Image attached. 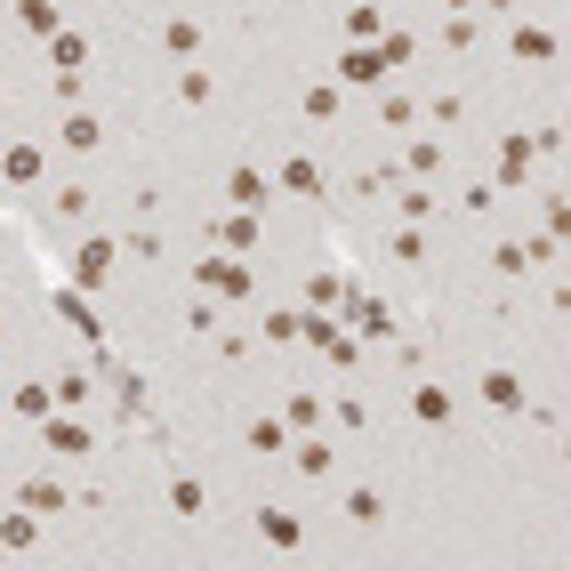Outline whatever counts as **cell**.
Here are the masks:
<instances>
[{
  "mask_svg": "<svg viewBox=\"0 0 571 571\" xmlns=\"http://www.w3.org/2000/svg\"><path fill=\"white\" fill-rule=\"evenodd\" d=\"M40 451H57V459H89V451H97V426L80 419V411H49V419H40Z\"/></svg>",
  "mask_w": 571,
  "mask_h": 571,
  "instance_id": "1",
  "label": "cell"
},
{
  "mask_svg": "<svg viewBox=\"0 0 571 571\" xmlns=\"http://www.w3.org/2000/svg\"><path fill=\"white\" fill-rule=\"evenodd\" d=\"M386 73H395V65H386L378 40H346V49H338V89H378Z\"/></svg>",
  "mask_w": 571,
  "mask_h": 571,
  "instance_id": "2",
  "label": "cell"
},
{
  "mask_svg": "<svg viewBox=\"0 0 571 571\" xmlns=\"http://www.w3.org/2000/svg\"><path fill=\"white\" fill-rule=\"evenodd\" d=\"M113 241L105 234H89V241H80V250H73V290H97V282H113Z\"/></svg>",
  "mask_w": 571,
  "mask_h": 571,
  "instance_id": "3",
  "label": "cell"
},
{
  "mask_svg": "<svg viewBox=\"0 0 571 571\" xmlns=\"http://www.w3.org/2000/svg\"><path fill=\"white\" fill-rule=\"evenodd\" d=\"M346 322H355V338H395V314H386V306L371 298V290H346Z\"/></svg>",
  "mask_w": 571,
  "mask_h": 571,
  "instance_id": "4",
  "label": "cell"
},
{
  "mask_svg": "<svg viewBox=\"0 0 571 571\" xmlns=\"http://www.w3.org/2000/svg\"><path fill=\"white\" fill-rule=\"evenodd\" d=\"M290 467H298L306 483H322V475H331V467H338L331 435H322V426H314V435H290Z\"/></svg>",
  "mask_w": 571,
  "mask_h": 571,
  "instance_id": "5",
  "label": "cell"
},
{
  "mask_svg": "<svg viewBox=\"0 0 571 571\" xmlns=\"http://www.w3.org/2000/svg\"><path fill=\"white\" fill-rule=\"evenodd\" d=\"M266 194H274L266 170H250V161H234V170H226V201H234V210H266Z\"/></svg>",
  "mask_w": 571,
  "mask_h": 571,
  "instance_id": "6",
  "label": "cell"
},
{
  "mask_svg": "<svg viewBox=\"0 0 571 571\" xmlns=\"http://www.w3.org/2000/svg\"><path fill=\"white\" fill-rule=\"evenodd\" d=\"M194 282L218 290V298H241L250 290V266H234V258H194Z\"/></svg>",
  "mask_w": 571,
  "mask_h": 571,
  "instance_id": "7",
  "label": "cell"
},
{
  "mask_svg": "<svg viewBox=\"0 0 571 571\" xmlns=\"http://www.w3.org/2000/svg\"><path fill=\"white\" fill-rule=\"evenodd\" d=\"M49 306H57V322H73V331L89 338V346H105V322L89 314V298H80V290H65V282H57V290H49Z\"/></svg>",
  "mask_w": 571,
  "mask_h": 571,
  "instance_id": "8",
  "label": "cell"
},
{
  "mask_svg": "<svg viewBox=\"0 0 571 571\" xmlns=\"http://www.w3.org/2000/svg\"><path fill=\"white\" fill-rule=\"evenodd\" d=\"M532 177V137H499V161H492V186L507 194V186H523Z\"/></svg>",
  "mask_w": 571,
  "mask_h": 571,
  "instance_id": "9",
  "label": "cell"
},
{
  "mask_svg": "<svg viewBox=\"0 0 571 571\" xmlns=\"http://www.w3.org/2000/svg\"><path fill=\"white\" fill-rule=\"evenodd\" d=\"M161 57L194 65V57H201V16H161Z\"/></svg>",
  "mask_w": 571,
  "mask_h": 571,
  "instance_id": "10",
  "label": "cell"
},
{
  "mask_svg": "<svg viewBox=\"0 0 571 571\" xmlns=\"http://www.w3.org/2000/svg\"><path fill=\"white\" fill-rule=\"evenodd\" d=\"M274 186H282V194H306V201H322V194H331V186H322V161H314V153H290Z\"/></svg>",
  "mask_w": 571,
  "mask_h": 571,
  "instance_id": "11",
  "label": "cell"
},
{
  "mask_svg": "<svg viewBox=\"0 0 571 571\" xmlns=\"http://www.w3.org/2000/svg\"><path fill=\"white\" fill-rule=\"evenodd\" d=\"M556 49H563V40L539 33V25H516V33H507V57H523V65H556Z\"/></svg>",
  "mask_w": 571,
  "mask_h": 571,
  "instance_id": "12",
  "label": "cell"
},
{
  "mask_svg": "<svg viewBox=\"0 0 571 571\" xmlns=\"http://www.w3.org/2000/svg\"><path fill=\"white\" fill-rule=\"evenodd\" d=\"M483 402H492V411H523L532 395H523V378L507 371V362H492V371H483Z\"/></svg>",
  "mask_w": 571,
  "mask_h": 571,
  "instance_id": "13",
  "label": "cell"
},
{
  "mask_svg": "<svg viewBox=\"0 0 571 571\" xmlns=\"http://www.w3.org/2000/svg\"><path fill=\"white\" fill-rule=\"evenodd\" d=\"M105 378H113V395H121V419H146L153 402H146V378L129 371V362H105Z\"/></svg>",
  "mask_w": 571,
  "mask_h": 571,
  "instance_id": "14",
  "label": "cell"
},
{
  "mask_svg": "<svg viewBox=\"0 0 571 571\" xmlns=\"http://www.w3.org/2000/svg\"><path fill=\"white\" fill-rule=\"evenodd\" d=\"M16 25L40 33V40H49V33H65V0H16Z\"/></svg>",
  "mask_w": 571,
  "mask_h": 571,
  "instance_id": "15",
  "label": "cell"
},
{
  "mask_svg": "<svg viewBox=\"0 0 571 571\" xmlns=\"http://www.w3.org/2000/svg\"><path fill=\"white\" fill-rule=\"evenodd\" d=\"M9 411L40 426V419H49V411H57V386H49V378H33V386H16V395H9Z\"/></svg>",
  "mask_w": 571,
  "mask_h": 571,
  "instance_id": "16",
  "label": "cell"
},
{
  "mask_svg": "<svg viewBox=\"0 0 571 571\" xmlns=\"http://www.w3.org/2000/svg\"><path fill=\"white\" fill-rule=\"evenodd\" d=\"M411 419L419 426H451V386H411Z\"/></svg>",
  "mask_w": 571,
  "mask_h": 571,
  "instance_id": "17",
  "label": "cell"
},
{
  "mask_svg": "<svg viewBox=\"0 0 571 571\" xmlns=\"http://www.w3.org/2000/svg\"><path fill=\"white\" fill-rule=\"evenodd\" d=\"M170 507H177L186 523H194V516H210V492H201V483L186 475V467H170Z\"/></svg>",
  "mask_w": 571,
  "mask_h": 571,
  "instance_id": "18",
  "label": "cell"
},
{
  "mask_svg": "<svg viewBox=\"0 0 571 571\" xmlns=\"http://www.w3.org/2000/svg\"><path fill=\"white\" fill-rule=\"evenodd\" d=\"M346 523H362V532L386 523V492H378V483H355V492H346Z\"/></svg>",
  "mask_w": 571,
  "mask_h": 571,
  "instance_id": "19",
  "label": "cell"
},
{
  "mask_svg": "<svg viewBox=\"0 0 571 571\" xmlns=\"http://www.w3.org/2000/svg\"><path fill=\"white\" fill-rule=\"evenodd\" d=\"M338 105H346V89H338V80H314V89L298 97V113L314 121V129H322V121H338Z\"/></svg>",
  "mask_w": 571,
  "mask_h": 571,
  "instance_id": "20",
  "label": "cell"
},
{
  "mask_svg": "<svg viewBox=\"0 0 571 571\" xmlns=\"http://www.w3.org/2000/svg\"><path fill=\"white\" fill-rule=\"evenodd\" d=\"M65 146H73V153H97V146H105V121L80 113V105H65Z\"/></svg>",
  "mask_w": 571,
  "mask_h": 571,
  "instance_id": "21",
  "label": "cell"
},
{
  "mask_svg": "<svg viewBox=\"0 0 571 571\" xmlns=\"http://www.w3.org/2000/svg\"><path fill=\"white\" fill-rule=\"evenodd\" d=\"M346 306V282L338 274H306V314H338Z\"/></svg>",
  "mask_w": 571,
  "mask_h": 571,
  "instance_id": "22",
  "label": "cell"
},
{
  "mask_svg": "<svg viewBox=\"0 0 571 571\" xmlns=\"http://www.w3.org/2000/svg\"><path fill=\"white\" fill-rule=\"evenodd\" d=\"M80 57H89V33H73V25L49 33V65H57V73H80Z\"/></svg>",
  "mask_w": 571,
  "mask_h": 571,
  "instance_id": "23",
  "label": "cell"
},
{
  "mask_svg": "<svg viewBox=\"0 0 571 571\" xmlns=\"http://www.w3.org/2000/svg\"><path fill=\"white\" fill-rule=\"evenodd\" d=\"M298 331H306V314H298V306H274V314L258 322V338H266V346H298Z\"/></svg>",
  "mask_w": 571,
  "mask_h": 571,
  "instance_id": "24",
  "label": "cell"
},
{
  "mask_svg": "<svg viewBox=\"0 0 571 571\" xmlns=\"http://www.w3.org/2000/svg\"><path fill=\"white\" fill-rule=\"evenodd\" d=\"M395 170H402V177H419V186H426V177H435V170H443V146H435V137H419V146H411V153H402V161H395Z\"/></svg>",
  "mask_w": 571,
  "mask_h": 571,
  "instance_id": "25",
  "label": "cell"
},
{
  "mask_svg": "<svg viewBox=\"0 0 571 571\" xmlns=\"http://www.w3.org/2000/svg\"><path fill=\"white\" fill-rule=\"evenodd\" d=\"M218 241H226L234 258H241V250H258V210H234L226 226H218Z\"/></svg>",
  "mask_w": 571,
  "mask_h": 571,
  "instance_id": "26",
  "label": "cell"
},
{
  "mask_svg": "<svg viewBox=\"0 0 571 571\" xmlns=\"http://www.w3.org/2000/svg\"><path fill=\"white\" fill-rule=\"evenodd\" d=\"M282 426H290V435H314V426H322V395H306V386H298L290 411H282Z\"/></svg>",
  "mask_w": 571,
  "mask_h": 571,
  "instance_id": "27",
  "label": "cell"
},
{
  "mask_svg": "<svg viewBox=\"0 0 571 571\" xmlns=\"http://www.w3.org/2000/svg\"><path fill=\"white\" fill-rule=\"evenodd\" d=\"M250 451H290V426H282L274 411H258L250 419Z\"/></svg>",
  "mask_w": 571,
  "mask_h": 571,
  "instance_id": "28",
  "label": "cell"
},
{
  "mask_svg": "<svg viewBox=\"0 0 571 571\" xmlns=\"http://www.w3.org/2000/svg\"><path fill=\"white\" fill-rule=\"evenodd\" d=\"M258 532H266L274 547H298V516L290 507H258Z\"/></svg>",
  "mask_w": 571,
  "mask_h": 571,
  "instance_id": "29",
  "label": "cell"
},
{
  "mask_svg": "<svg viewBox=\"0 0 571 571\" xmlns=\"http://www.w3.org/2000/svg\"><path fill=\"white\" fill-rule=\"evenodd\" d=\"M346 33H355V40H378L386 33V9H378V0H355V9H346Z\"/></svg>",
  "mask_w": 571,
  "mask_h": 571,
  "instance_id": "30",
  "label": "cell"
},
{
  "mask_svg": "<svg viewBox=\"0 0 571 571\" xmlns=\"http://www.w3.org/2000/svg\"><path fill=\"white\" fill-rule=\"evenodd\" d=\"M395 210H402V226H426V218H435V194L426 186H395Z\"/></svg>",
  "mask_w": 571,
  "mask_h": 571,
  "instance_id": "31",
  "label": "cell"
},
{
  "mask_svg": "<svg viewBox=\"0 0 571 571\" xmlns=\"http://www.w3.org/2000/svg\"><path fill=\"white\" fill-rule=\"evenodd\" d=\"M0 177H9V186H33V177H40V146H9Z\"/></svg>",
  "mask_w": 571,
  "mask_h": 571,
  "instance_id": "32",
  "label": "cell"
},
{
  "mask_svg": "<svg viewBox=\"0 0 571 571\" xmlns=\"http://www.w3.org/2000/svg\"><path fill=\"white\" fill-rule=\"evenodd\" d=\"M411 121H419V97H378V129H411Z\"/></svg>",
  "mask_w": 571,
  "mask_h": 571,
  "instance_id": "33",
  "label": "cell"
},
{
  "mask_svg": "<svg viewBox=\"0 0 571 571\" xmlns=\"http://www.w3.org/2000/svg\"><path fill=\"white\" fill-rule=\"evenodd\" d=\"M16 499H25L33 516H57V507H65V483H49V475H40V483H25Z\"/></svg>",
  "mask_w": 571,
  "mask_h": 571,
  "instance_id": "34",
  "label": "cell"
},
{
  "mask_svg": "<svg viewBox=\"0 0 571 571\" xmlns=\"http://www.w3.org/2000/svg\"><path fill=\"white\" fill-rule=\"evenodd\" d=\"M33 539H40V523H33V516H0V547H9V556H25Z\"/></svg>",
  "mask_w": 571,
  "mask_h": 571,
  "instance_id": "35",
  "label": "cell"
},
{
  "mask_svg": "<svg viewBox=\"0 0 571 571\" xmlns=\"http://www.w3.org/2000/svg\"><path fill=\"white\" fill-rule=\"evenodd\" d=\"M177 97H186V105H210V97H218V80L201 73V65H186V73H177Z\"/></svg>",
  "mask_w": 571,
  "mask_h": 571,
  "instance_id": "36",
  "label": "cell"
},
{
  "mask_svg": "<svg viewBox=\"0 0 571 571\" xmlns=\"http://www.w3.org/2000/svg\"><path fill=\"white\" fill-rule=\"evenodd\" d=\"M386 258H402V266H419V258H426V234H419V226H402L395 241H386Z\"/></svg>",
  "mask_w": 571,
  "mask_h": 571,
  "instance_id": "37",
  "label": "cell"
},
{
  "mask_svg": "<svg viewBox=\"0 0 571 571\" xmlns=\"http://www.w3.org/2000/svg\"><path fill=\"white\" fill-rule=\"evenodd\" d=\"M57 386V411H80V402H89V378L80 371H65V378H49Z\"/></svg>",
  "mask_w": 571,
  "mask_h": 571,
  "instance_id": "38",
  "label": "cell"
},
{
  "mask_svg": "<svg viewBox=\"0 0 571 571\" xmlns=\"http://www.w3.org/2000/svg\"><path fill=\"white\" fill-rule=\"evenodd\" d=\"M459 210H467V218H483V210H499V186H492V177H483V186H467V194H459Z\"/></svg>",
  "mask_w": 571,
  "mask_h": 571,
  "instance_id": "39",
  "label": "cell"
},
{
  "mask_svg": "<svg viewBox=\"0 0 571 571\" xmlns=\"http://www.w3.org/2000/svg\"><path fill=\"white\" fill-rule=\"evenodd\" d=\"M57 218H73V226H80V218H89V186H57Z\"/></svg>",
  "mask_w": 571,
  "mask_h": 571,
  "instance_id": "40",
  "label": "cell"
},
{
  "mask_svg": "<svg viewBox=\"0 0 571 571\" xmlns=\"http://www.w3.org/2000/svg\"><path fill=\"white\" fill-rule=\"evenodd\" d=\"M492 266H499V274H523V266H532V250H523V241H499Z\"/></svg>",
  "mask_w": 571,
  "mask_h": 571,
  "instance_id": "41",
  "label": "cell"
},
{
  "mask_svg": "<svg viewBox=\"0 0 571 571\" xmlns=\"http://www.w3.org/2000/svg\"><path fill=\"white\" fill-rule=\"evenodd\" d=\"M443 49H475V16H451V25H443Z\"/></svg>",
  "mask_w": 571,
  "mask_h": 571,
  "instance_id": "42",
  "label": "cell"
},
{
  "mask_svg": "<svg viewBox=\"0 0 571 571\" xmlns=\"http://www.w3.org/2000/svg\"><path fill=\"white\" fill-rule=\"evenodd\" d=\"M475 9H499V16H507V9H516V0H475Z\"/></svg>",
  "mask_w": 571,
  "mask_h": 571,
  "instance_id": "43",
  "label": "cell"
},
{
  "mask_svg": "<svg viewBox=\"0 0 571 571\" xmlns=\"http://www.w3.org/2000/svg\"><path fill=\"white\" fill-rule=\"evenodd\" d=\"M443 9H451V16H467V9H475V0H443Z\"/></svg>",
  "mask_w": 571,
  "mask_h": 571,
  "instance_id": "44",
  "label": "cell"
},
{
  "mask_svg": "<svg viewBox=\"0 0 571 571\" xmlns=\"http://www.w3.org/2000/svg\"><path fill=\"white\" fill-rule=\"evenodd\" d=\"M0 105H9V80H0Z\"/></svg>",
  "mask_w": 571,
  "mask_h": 571,
  "instance_id": "45",
  "label": "cell"
},
{
  "mask_svg": "<svg viewBox=\"0 0 571 571\" xmlns=\"http://www.w3.org/2000/svg\"><path fill=\"white\" fill-rule=\"evenodd\" d=\"M0 338H9V322H0Z\"/></svg>",
  "mask_w": 571,
  "mask_h": 571,
  "instance_id": "46",
  "label": "cell"
}]
</instances>
